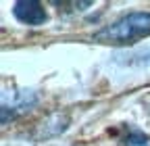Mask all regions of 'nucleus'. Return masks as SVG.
<instances>
[{"mask_svg":"<svg viewBox=\"0 0 150 146\" xmlns=\"http://www.w3.org/2000/svg\"><path fill=\"white\" fill-rule=\"evenodd\" d=\"M150 35V13H131L94 33V42L129 46Z\"/></svg>","mask_w":150,"mask_h":146,"instance_id":"nucleus-1","label":"nucleus"},{"mask_svg":"<svg viewBox=\"0 0 150 146\" xmlns=\"http://www.w3.org/2000/svg\"><path fill=\"white\" fill-rule=\"evenodd\" d=\"M13 13L21 23H27V25H42L46 21V11L35 0H19L13 6Z\"/></svg>","mask_w":150,"mask_h":146,"instance_id":"nucleus-2","label":"nucleus"},{"mask_svg":"<svg viewBox=\"0 0 150 146\" xmlns=\"http://www.w3.org/2000/svg\"><path fill=\"white\" fill-rule=\"evenodd\" d=\"M119 146H150V138L138 130H127V134L119 138Z\"/></svg>","mask_w":150,"mask_h":146,"instance_id":"nucleus-3","label":"nucleus"}]
</instances>
